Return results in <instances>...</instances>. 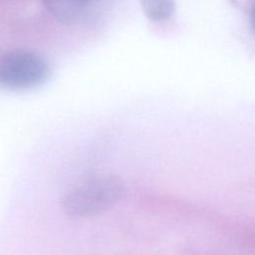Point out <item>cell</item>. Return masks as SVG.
<instances>
[{
    "mask_svg": "<svg viewBox=\"0 0 255 255\" xmlns=\"http://www.w3.org/2000/svg\"><path fill=\"white\" fill-rule=\"evenodd\" d=\"M124 193L125 184L119 176L98 173L71 186L61 199V207L71 218L91 217L114 206Z\"/></svg>",
    "mask_w": 255,
    "mask_h": 255,
    "instance_id": "cell-1",
    "label": "cell"
},
{
    "mask_svg": "<svg viewBox=\"0 0 255 255\" xmlns=\"http://www.w3.org/2000/svg\"><path fill=\"white\" fill-rule=\"evenodd\" d=\"M51 75L49 63L30 51H12L0 59V85L8 90L35 89L45 84Z\"/></svg>",
    "mask_w": 255,
    "mask_h": 255,
    "instance_id": "cell-2",
    "label": "cell"
},
{
    "mask_svg": "<svg viewBox=\"0 0 255 255\" xmlns=\"http://www.w3.org/2000/svg\"><path fill=\"white\" fill-rule=\"evenodd\" d=\"M49 13L65 24L79 23L91 16L104 0H42Z\"/></svg>",
    "mask_w": 255,
    "mask_h": 255,
    "instance_id": "cell-3",
    "label": "cell"
},
{
    "mask_svg": "<svg viewBox=\"0 0 255 255\" xmlns=\"http://www.w3.org/2000/svg\"><path fill=\"white\" fill-rule=\"evenodd\" d=\"M141 9L150 21H161L169 18L174 12L173 0H139Z\"/></svg>",
    "mask_w": 255,
    "mask_h": 255,
    "instance_id": "cell-4",
    "label": "cell"
}]
</instances>
